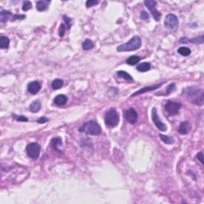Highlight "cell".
Instances as JSON below:
<instances>
[{
    "label": "cell",
    "instance_id": "obj_7",
    "mask_svg": "<svg viewBox=\"0 0 204 204\" xmlns=\"http://www.w3.org/2000/svg\"><path fill=\"white\" fill-rule=\"evenodd\" d=\"M145 4L146 5L147 9L150 10V12L152 13L155 20L159 22L160 20V18H161V14L156 9V2L154 0H145Z\"/></svg>",
    "mask_w": 204,
    "mask_h": 204
},
{
    "label": "cell",
    "instance_id": "obj_27",
    "mask_svg": "<svg viewBox=\"0 0 204 204\" xmlns=\"http://www.w3.org/2000/svg\"><path fill=\"white\" fill-rule=\"evenodd\" d=\"M63 19H64V21L65 22V26H67V29H70V27L72 26L73 25V20L71 19V18H68L66 15H64L63 16Z\"/></svg>",
    "mask_w": 204,
    "mask_h": 204
},
{
    "label": "cell",
    "instance_id": "obj_13",
    "mask_svg": "<svg viewBox=\"0 0 204 204\" xmlns=\"http://www.w3.org/2000/svg\"><path fill=\"white\" fill-rule=\"evenodd\" d=\"M191 129H192L191 123L189 121L186 120V121H183L180 124L179 129H178V132L181 135H187L191 131Z\"/></svg>",
    "mask_w": 204,
    "mask_h": 204
},
{
    "label": "cell",
    "instance_id": "obj_8",
    "mask_svg": "<svg viewBox=\"0 0 204 204\" xmlns=\"http://www.w3.org/2000/svg\"><path fill=\"white\" fill-rule=\"evenodd\" d=\"M164 25L165 26L171 30L176 29L179 26V19L175 15L169 14L166 16L164 19Z\"/></svg>",
    "mask_w": 204,
    "mask_h": 204
},
{
    "label": "cell",
    "instance_id": "obj_32",
    "mask_svg": "<svg viewBox=\"0 0 204 204\" xmlns=\"http://www.w3.org/2000/svg\"><path fill=\"white\" fill-rule=\"evenodd\" d=\"M140 18H141L143 20H148L149 19V15H148V14H147L146 11L143 10L141 12V14H140Z\"/></svg>",
    "mask_w": 204,
    "mask_h": 204
},
{
    "label": "cell",
    "instance_id": "obj_24",
    "mask_svg": "<svg viewBox=\"0 0 204 204\" xmlns=\"http://www.w3.org/2000/svg\"><path fill=\"white\" fill-rule=\"evenodd\" d=\"M10 15H11V13H10V11H9V10H2L1 13H0V20H1V22L3 23H6V22L7 21L8 18H9V16H10Z\"/></svg>",
    "mask_w": 204,
    "mask_h": 204
},
{
    "label": "cell",
    "instance_id": "obj_16",
    "mask_svg": "<svg viewBox=\"0 0 204 204\" xmlns=\"http://www.w3.org/2000/svg\"><path fill=\"white\" fill-rule=\"evenodd\" d=\"M50 3V1H38L36 3V8L38 11H44L47 10Z\"/></svg>",
    "mask_w": 204,
    "mask_h": 204
},
{
    "label": "cell",
    "instance_id": "obj_31",
    "mask_svg": "<svg viewBox=\"0 0 204 204\" xmlns=\"http://www.w3.org/2000/svg\"><path fill=\"white\" fill-rule=\"evenodd\" d=\"M175 89V84H171L170 85H168V87H167V92H165L164 95L170 94L171 92L174 91Z\"/></svg>",
    "mask_w": 204,
    "mask_h": 204
},
{
    "label": "cell",
    "instance_id": "obj_26",
    "mask_svg": "<svg viewBox=\"0 0 204 204\" xmlns=\"http://www.w3.org/2000/svg\"><path fill=\"white\" fill-rule=\"evenodd\" d=\"M159 137H160V139H161L162 141L164 142V143H165V144H167V145H172V144H173V142H174L172 137L168 136L159 134Z\"/></svg>",
    "mask_w": 204,
    "mask_h": 204
},
{
    "label": "cell",
    "instance_id": "obj_33",
    "mask_svg": "<svg viewBox=\"0 0 204 204\" xmlns=\"http://www.w3.org/2000/svg\"><path fill=\"white\" fill-rule=\"evenodd\" d=\"M26 18V15H15L14 16H13L12 18V21H15V20L16 19H24Z\"/></svg>",
    "mask_w": 204,
    "mask_h": 204
},
{
    "label": "cell",
    "instance_id": "obj_19",
    "mask_svg": "<svg viewBox=\"0 0 204 204\" xmlns=\"http://www.w3.org/2000/svg\"><path fill=\"white\" fill-rule=\"evenodd\" d=\"M10 45V39L7 36L0 37V48L1 49H7Z\"/></svg>",
    "mask_w": 204,
    "mask_h": 204
},
{
    "label": "cell",
    "instance_id": "obj_25",
    "mask_svg": "<svg viewBox=\"0 0 204 204\" xmlns=\"http://www.w3.org/2000/svg\"><path fill=\"white\" fill-rule=\"evenodd\" d=\"M178 53H179V54H181L182 56H185L186 57V56H189L191 54L192 51H191V50L188 47L182 46V47L178 49Z\"/></svg>",
    "mask_w": 204,
    "mask_h": 204
},
{
    "label": "cell",
    "instance_id": "obj_15",
    "mask_svg": "<svg viewBox=\"0 0 204 204\" xmlns=\"http://www.w3.org/2000/svg\"><path fill=\"white\" fill-rule=\"evenodd\" d=\"M50 145H51V147H52L54 150H56L57 152H60V147H62V139L59 138V137H55V138H54V139L51 140V142H50Z\"/></svg>",
    "mask_w": 204,
    "mask_h": 204
},
{
    "label": "cell",
    "instance_id": "obj_10",
    "mask_svg": "<svg viewBox=\"0 0 204 204\" xmlns=\"http://www.w3.org/2000/svg\"><path fill=\"white\" fill-rule=\"evenodd\" d=\"M125 119L127 120V121L132 125H134L135 123L137 121L138 119V113L136 111L135 109L133 108H130L128 110H126V112L125 113Z\"/></svg>",
    "mask_w": 204,
    "mask_h": 204
},
{
    "label": "cell",
    "instance_id": "obj_9",
    "mask_svg": "<svg viewBox=\"0 0 204 204\" xmlns=\"http://www.w3.org/2000/svg\"><path fill=\"white\" fill-rule=\"evenodd\" d=\"M152 119L155 125L156 126V128L159 130L162 131V132H165L167 131V126L161 121V120L159 119L158 117V113H157V110L156 108H153L152 110Z\"/></svg>",
    "mask_w": 204,
    "mask_h": 204
},
{
    "label": "cell",
    "instance_id": "obj_18",
    "mask_svg": "<svg viewBox=\"0 0 204 204\" xmlns=\"http://www.w3.org/2000/svg\"><path fill=\"white\" fill-rule=\"evenodd\" d=\"M42 105L39 101H35L30 105V111L32 112H37L41 109Z\"/></svg>",
    "mask_w": 204,
    "mask_h": 204
},
{
    "label": "cell",
    "instance_id": "obj_14",
    "mask_svg": "<svg viewBox=\"0 0 204 204\" xmlns=\"http://www.w3.org/2000/svg\"><path fill=\"white\" fill-rule=\"evenodd\" d=\"M68 101V97L64 94H59L57 95V97H55V98L54 99V102L55 105H59V106H62V105H65Z\"/></svg>",
    "mask_w": 204,
    "mask_h": 204
},
{
    "label": "cell",
    "instance_id": "obj_30",
    "mask_svg": "<svg viewBox=\"0 0 204 204\" xmlns=\"http://www.w3.org/2000/svg\"><path fill=\"white\" fill-rule=\"evenodd\" d=\"M98 3H99V2L96 1V0H88L87 2H86V7H92L97 5Z\"/></svg>",
    "mask_w": 204,
    "mask_h": 204
},
{
    "label": "cell",
    "instance_id": "obj_23",
    "mask_svg": "<svg viewBox=\"0 0 204 204\" xmlns=\"http://www.w3.org/2000/svg\"><path fill=\"white\" fill-rule=\"evenodd\" d=\"M117 74L119 76V77L124 78V79L127 80V81H133V78L132 77V76L128 73L127 72L125 71H123V70H120L117 73Z\"/></svg>",
    "mask_w": 204,
    "mask_h": 204
},
{
    "label": "cell",
    "instance_id": "obj_3",
    "mask_svg": "<svg viewBox=\"0 0 204 204\" xmlns=\"http://www.w3.org/2000/svg\"><path fill=\"white\" fill-rule=\"evenodd\" d=\"M79 131L92 136H98L101 133V128L95 120H90L80 128Z\"/></svg>",
    "mask_w": 204,
    "mask_h": 204
},
{
    "label": "cell",
    "instance_id": "obj_2",
    "mask_svg": "<svg viewBox=\"0 0 204 204\" xmlns=\"http://www.w3.org/2000/svg\"><path fill=\"white\" fill-rule=\"evenodd\" d=\"M141 46V38L139 36H134L131 38L128 43L123 45H119L117 48L118 52H128V51H134L139 49Z\"/></svg>",
    "mask_w": 204,
    "mask_h": 204
},
{
    "label": "cell",
    "instance_id": "obj_34",
    "mask_svg": "<svg viewBox=\"0 0 204 204\" xmlns=\"http://www.w3.org/2000/svg\"><path fill=\"white\" fill-rule=\"evenodd\" d=\"M196 158L199 159V161L201 162L202 164H203V152H199V153L196 155Z\"/></svg>",
    "mask_w": 204,
    "mask_h": 204
},
{
    "label": "cell",
    "instance_id": "obj_28",
    "mask_svg": "<svg viewBox=\"0 0 204 204\" xmlns=\"http://www.w3.org/2000/svg\"><path fill=\"white\" fill-rule=\"evenodd\" d=\"M32 8V4L30 1H25L23 2V11H27V10H30Z\"/></svg>",
    "mask_w": 204,
    "mask_h": 204
},
{
    "label": "cell",
    "instance_id": "obj_21",
    "mask_svg": "<svg viewBox=\"0 0 204 204\" xmlns=\"http://www.w3.org/2000/svg\"><path fill=\"white\" fill-rule=\"evenodd\" d=\"M63 85H64V82H63L62 80L57 78V79H55L53 81L51 86H52L53 90H59V89H61V88L62 87Z\"/></svg>",
    "mask_w": 204,
    "mask_h": 204
},
{
    "label": "cell",
    "instance_id": "obj_29",
    "mask_svg": "<svg viewBox=\"0 0 204 204\" xmlns=\"http://www.w3.org/2000/svg\"><path fill=\"white\" fill-rule=\"evenodd\" d=\"M65 29H66V26L65 23H62L59 27V30H58V34H59L60 37H64L65 32Z\"/></svg>",
    "mask_w": 204,
    "mask_h": 204
},
{
    "label": "cell",
    "instance_id": "obj_11",
    "mask_svg": "<svg viewBox=\"0 0 204 204\" xmlns=\"http://www.w3.org/2000/svg\"><path fill=\"white\" fill-rule=\"evenodd\" d=\"M41 88H42L41 83L39 81H31L27 85L28 92L31 93V94H37L41 90Z\"/></svg>",
    "mask_w": 204,
    "mask_h": 204
},
{
    "label": "cell",
    "instance_id": "obj_22",
    "mask_svg": "<svg viewBox=\"0 0 204 204\" xmlns=\"http://www.w3.org/2000/svg\"><path fill=\"white\" fill-rule=\"evenodd\" d=\"M94 47V43L92 40L86 39L82 43V49L84 50H90Z\"/></svg>",
    "mask_w": 204,
    "mask_h": 204
},
{
    "label": "cell",
    "instance_id": "obj_20",
    "mask_svg": "<svg viewBox=\"0 0 204 204\" xmlns=\"http://www.w3.org/2000/svg\"><path fill=\"white\" fill-rule=\"evenodd\" d=\"M141 59V57H139V56H136V55H132L131 57H129L126 61V63L130 65H134L137 63H139V62Z\"/></svg>",
    "mask_w": 204,
    "mask_h": 204
},
{
    "label": "cell",
    "instance_id": "obj_5",
    "mask_svg": "<svg viewBox=\"0 0 204 204\" xmlns=\"http://www.w3.org/2000/svg\"><path fill=\"white\" fill-rule=\"evenodd\" d=\"M26 153L31 159H36L39 157L41 146L37 143H31L26 146Z\"/></svg>",
    "mask_w": 204,
    "mask_h": 204
},
{
    "label": "cell",
    "instance_id": "obj_36",
    "mask_svg": "<svg viewBox=\"0 0 204 204\" xmlns=\"http://www.w3.org/2000/svg\"><path fill=\"white\" fill-rule=\"evenodd\" d=\"M48 121H49V119L44 117H41V118H39V119L37 120V122L38 124H45V123H46V122Z\"/></svg>",
    "mask_w": 204,
    "mask_h": 204
},
{
    "label": "cell",
    "instance_id": "obj_17",
    "mask_svg": "<svg viewBox=\"0 0 204 204\" xmlns=\"http://www.w3.org/2000/svg\"><path fill=\"white\" fill-rule=\"evenodd\" d=\"M151 64L149 62H143L140 63L139 65H138L136 66V70L139 71V72H147L148 70H150L151 69Z\"/></svg>",
    "mask_w": 204,
    "mask_h": 204
},
{
    "label": "cell",
    "instance_id": "obj_6",
    "mask_svg": "<svg viewBox=\"0 0 204 204\" xmlns=\"http://www.w3.org/2000/svg\"><path fill=\"white\" fill-rule=\"evenodd\" d=\"M181 108V104L179 102L168 101L165 105V111L169 116H175L179 113V109Z\"/></svg>",
    "mask_w": 204,
    "mask_h": 204
},
{
    "label": "cell",
    "instance_id": "obj_1",
    "mask_svg": "<svg viewBox=\"0 0 204 204\" xmlns=\"http://www.w3.org/2000/svg\"><path fill=\"white\" fill-rule=\"evenodd\" d=\"M185 97L191 103L196 105H203L204 103V91L199 86H189L183 90Z\"/></svg>",
    "mask_w": 204,
    "mask_h": 204
},
{
    "label": "cell",
    "instance_id": "obj_4",
    "mask_svg": "<svg viewBox=\"0 0 204 204\" xmlns=\"http://www.w3.org/2000/svg\"><path fill=\"white\" fill-rule=\"evenodd\" d=\"M120 121L119 113L115 109H111L109 110L105 117V123L107 127H116Z\"/></svg>",
    "mask_w": 204,
    "mask_h": 204
},
{
    "label": "cell",
    "instance_id": "obj_35",
    "mask_svg": "<svg viewBox=\"0 0 204 204\" xmlns=\"http://www.w3.org/2000/svg\"><path fill=\"white\" fill-rule=\"evenodd\" d=\"M15 118L18 121H22V122L28 121L27 118H26V117H23V116H19V117H15Z\"/></svg>",
    "mask_w": 204,
    "mask_h": 204
},
{
    "label": "cell",
    "instance_id": "obj_12",
    "mask_svg": "<svg viewBox=\"0 0 204 204\" xmlns=\"http://www.w3.org/2000/svg\"><path fill=\"white\" fill-rule=\"evenodd\" d=\"M163 84H164V83H160V84H158V85H152V86H147V87L142 88V89H140V90L136 91V92H134V93H132L131 97H136V96H138V95H139V94H143V93L149 92V91H152V90H157V89L160 87Z\"/></svg>",
    "mask_w": 204,
    "mask_h": 204
}]
</instances>
